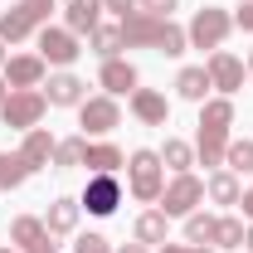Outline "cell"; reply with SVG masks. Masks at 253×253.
<instances>
[{
  "label": "cell",
  "instance_id": "4fadbf2b",
  "mask_svg": "<svg viewBox=\"0 0 253 253\" xmlns=\"http://www.w3.org/2000/svg\"><path fill=\"white\" fill-rule=\"evenodd\" d=\"M44 97H49V107H78L83 97H88V83L78 78V73H49V88H44Z\"/></svg>",
  "mask_w": 253,
  "mask_h": 253
},
{
  "label": "cell",
  "instance_id": "1f68e13d",
  "mask_svg": "<svg viewBox=\"0 0 253 253\" xmlns=\"http://www.w3.org/2000/svg\"><path fill=\"white\" fill-rule=\"evenodd\" d=\"M102 10H112L117 20H126V15H136V0H102Z\"/></svg>",
  "mask_w": 253,
  "mask_h": 253
},
{
  "label": "cell",
  "instance_id": "5bb4252c",
  "mask_svg": "<svg viewBox=\"0 0 253 253\" xmlns=\"http://www.w3.org/2000/svg\"><path fill=\"white\" fill-rule=\"evenodd\" d=\"M102 25V0H63V30L93 34Z\"/></svg>",
  "mask_w": 253,
  "mask_h": 253
},
{
  "label": "cell",
  "instance_id": "d6986e66",
  "mask_svg": "<svg viewBox=\"0 0 253 253\" xmlns=\"http://www.w3.org/2000/svg\"><path fill=\"white\" fill-rule=\"evenodd\" d=\"M239 195H244V190H239V175H234V170H210V180H205V200H214V205H239Z\"/></svg>",
  "mask_w": 253,
  "mask_h": 253
},
{
  "label": "cell",
  "instance_id": "30bf717a",
  "mask_svg": "<svg viewBox=\"0 0 253 253\" xmlns=\"http://www.w3.org/2000/svg\"><path fill=\"white\" fill-rule=\"evenodd\" d=\"M97 83L107 88V97H131L136 83H141V73H136V63H126V59H102Z\"/></svg>",
  "mask_w": 253,
  "mask_h": 253
},
{
  "label": "cell",
  "instance_id": "484cf974",
  "mask_svg": "<svg viewBox=\"0 0 253 253\" xmlns=\"http://www.w3.org/2000/svg\"><path fill=\"white\" fill-rule=\"evenodd\" d=\"M214 224H219V214L190 210V214H185V239H190V244H210V239H214Z\"/></svg>",
  "mask_w": 253,
  "mask_h": 253
},
{
  "label": "cell",
  "instance_id": "6da1fadb",
  "mask_svg": "<svg viewBox=\"0 0 253 253\" xmlns=\"http://www.w3.org/2000/svg\"><path fill=\"white\" fill-rule=\"evenodd\" d=\"M122 25V44L126 49H156V54H166V59H180L190 49L185 30L175 25V20H156V15H126V20H117Z\"/></svg>",
  "mask_w": 253,
  "mask_h": 253
},
{
  "label": "cell",
  "instance_id": "f546056e",
  "mask_svg": "<svg viewBox=\"0 0 253 253\" xmlns=\"http://www.w3.org/2000/svg\"><path fill=\"white\" fill-rule=\"evenodd\" d=\"M73 253H112V249H107V239H102V234H78Z\"/></svg>",
  "mask_w": 253,
  "mask_h": 253
},
{
  "label": "cell",
  "instance_id": "e575fe53",
  "mask_svg": "<svg viewBox=\"0 0 253 253\" xmlns=\"http://www.w3.org/2000/svg\"><path fill=\"white\" fill-rule=\"evenodd\" d=\"M239 210H244V219H253V190H244V195H239Z\"/></svg>",
  "mask_w": 253,
  "mask_h": 253
},
{
  "label": "cell",
  "instance_id": "ab89813d",
  "mask_svg": "<svg viewBox=\"0 0 253 253\" xmlns=\"http://www.w3.org/2000/svg\"><path fill=\"white\" fill-rule=\"evenodd\" d=\"M5 97H10V83H5V78H0V102H5Z\"/></svg>",
  "mask_w": 253,
  "mask_h": 253
},
{
  "label": "cell",
  "instance_id": "f35d334b",
  "mask_svg": "<svg viewBox=\"0 0 253 253\" xmlns=\"http://www.w3.org/2000/svg\"><path fill=\"white\" fill-rule=\"evenodd\" d=\"M5 63H10V49H5V44H0V73H5Z\"/></svg>",
  "mask_w": 253,
  "mask_h": 253
},
{
  "label": "cell",
  "instance_id": "9c48e42d",
  "mask_svg": "<svg viewBox=\"0 0 253 253\" xmlns=\"http://www.w3.org/2000/svg\"><path fill=\"white\" fill-rule=\"evenodd\" d=\"M78 54H83V49H78V34H73V30H59V25H44V30H39V59H44V63L68 68Z\"/></svg>",
  "mask_w": 253,
  "mask_h": 253
},
{
  "label": "cell",
  "instance_id": "d6a6232c",
  "mask_svg": "<svg viewBox=\"0 0 253 253\" xmlns=\"http://www.w3.org/2000/svg\"><path fill=\"white\" fill-rule=\"evenodd\" d=\"M234 25H239L244 34H253V0H244V10L234 15Z\"/></svg>",
  "mask_w": 253,
  "mask_h": 253
},
{
  "label": "cell",
  "instance_id": "8992f818",
  "mask_svg": "<svg viewBox=\"0 0 253 253\" xmlns=\"http://www.w3.org/2000/svg\"><path fill=\"white\" fill-rule=\"evenodd\" d=\"M78 126H83V136L93 141V136H112L117 126H122V107H117V97H83L78 102Z\"/></svg>",
  "mask_w": 253,
  "mask_h": 253
},
{
  "label": "cell",
  "instance_id": "9a60e30c",
  "mask_svg": "<svg viewBox=\"0 0 253 253\" xmlns=\"http://www.w3.org/2000/svg\"><path fill=\"white\" fill-rule=\"evenodd\" d=\"M54 136H49V126H30L25 131V141H20V156L30 161V170H44V166H54Z\"/></svg>",
  "mask_w": 253,
  "mask_h": 253
},
{
  "label": "cell",
  "instance_id": "b9f144b4",
  "mask_svg": "<svg viewBox=\"0 0 253 253\" xmlns=\"http://www.w3.org/2000/svg\"><path fill=\"white\" fill-rule=\"evenodd\" d=\"M249 78H253V49H249Z\"/></svg>",
  "mask_w": 253,
  "mask_h": 253
},
{
  "label": "cell",
  "instance_id": "e0dca14e",
  "mask_svg": "<svg viewBox=\"0 0 253 253\" xmlns=\"http://www.w3.org/2000/svg\"><path fill=\"white\" fill-rule=\"evenodd\" d=\"M83 166H88L93 175H117V170L126 166V156H122V146H117V141H88Z\"/></svg>",
  "mask_w": 253,
  "mask_h": 253
},
{
  "label": "cell",
  "instance_id": "74e56055",
  "mask_svg": "<svg viewBox=\"0 0 253 253\" xmlns=\"http://www.w3.org/2000/svg\"><path fill=\"white\" fill-rule=\"evenodd\" d=\"M244 249L253 253V219H249V229H244Z\"/></svg>",
  "mask_w": 253,
  "mask_h": 253
},
{
  "label": "cell",
  "instance_id": "277c9868",
  "mask_svg": "<svg viewBox=\"0 0 253 253\" xmlns=\"http://www.w3.org/2000/svg\"><path fill=\"white\" fill-rule=\"evenodd\" d=\"M44 112H49V97L39 93V88H10V97L0 102V122L15 126V131L39 126V122H44Z\"/></svg>",
  "mask_w": 253,
  "mask_h": 253
},
{
  "label": "cell",
  "instance_id": "3957f363",
  "mask_svg": "<svg viewBox=\"0 0 253 253\" xmlns=\"http://www.w3.org/2000/svg\"><path fill=\"white\" fill-rule=\"evenodd\" d=\"M229 30H234V15L229 10H219V5H200L195 10V20L185 25V39L190 49H224V39H229Z\"/></svg>",
  "mask_w": 253,
  "mask_h": 253
},
{
  "label": "cell",
  "instance_id": "f1b7e54d",
  "mask_svg": "<svg viewBox=\"0 0 253 253\" xmlns=\"http://www.w3.org/2000/svg\"><path fill=\"white\" fill-rule=\"evenodd\" d=\"M175 5H180V0H136V10H141V15H156V20H170Z\"/></svg>",
  "mask_w": 253,
  "mask_h": 253
},
{
  "label": "cell",
  "instance_id": "8fae6325",
  "mask_svg": "<svg viewBox=\"0 0 253 253\" xmlns=\"http://www.w3.org/2000/svg\"><path fill=\"white\" fill-rule=\"evenodd\" d=\"M126 107H131V117L146 126H166L170 122V102H166V93H156V88H136V93L126 97Z\"/></svg>",
  "mask_w": 253,
  "mask_h": 253
},
{
  "label": "cell",
  "instance_id": "83f0119b",
  "mask_svg": "<svg viewBox=\"0 0 253 253\" xmlns=\"http://www.w3.org/2000/svg\"><path fill=\"white\" fill-rule=\"evenodd\" d=\"M224 170H234V175H253V141H234V136H229Z\"/></svg>",
  "mask_w": 253,
  "mask_h": 253
},
{
  "label": "cell",
  "instance_id": "52a82bcc",
  "mask_svg": "<svg viewBox=\"0 0 253 253\" xmlns=\"http://www.w3.org/2000/svg\"><path fill=\"white\" fill-rule=\"evenodd\" d=\"M205 68H210V83H214V93H219V97H234L239 88H244V78H249V63L234 59L229 49H214Z\"/></svg>",
  "mask_w": 253,
  "mask_h": 253
},
{
  "label": "cell",
  "instance_id": "836d02e7",
  "mask_svg": "<svg viewBox=\"0 0 253 253\" xmlns=\"http://www.w3.org/2000/svg\"><path fill=\"white\" fill-rule=\"evenodd\" d=\"M25 253H59V244H54V239H49V234H44V239H39V244H34V249H25Z\"/></svg>",
  "mask_w": 253,
  "mask_h": 253
},
{
  "label": "cell",
  "instance_id": "d590c367",
  "mask_svg": "<svg viewBox=\"0 0 253 253\" xmlns=\"http://www.w3.org/2000/svg\"><path fill=\"white\" fill-rule=\"evenodd\" d=\"M161 253H195V244H161Z\"/></svg>",
  "mask_w": 253,
  "mask_h": 253
},
{
  "label": "cell",
  "instance_id": "44dd1931",
  "mask_svg": "<svg viewBox=\"0 0 253 253\" xmlns=\"http://www.w3.org/2000/svg\"><path fill=\"white\" fill-rule=\"evenodd\" d=\"M44 234H49L44 219H34V214H15V219H10V249H34Z\"/></svg>",
  "mask_w": 253,
  "mask_h": 253
},
{
  "label": "cell",
  "instance_id": "5b68a950",
  "mask_svg": "<svg viewBox=\"0 0 253 253\" xmlns=\"http://www.w3.org/2000/svg\"><path fill=\"white\" fill-rule=\"evenodd\" d=\"M200 200H205V180L185 170V175H170V180H166L156 210L166 214V219H185L190 210H200Z\"/></svg>",
  "mask_w": 253,
  "mask_h": 253
},
{
  "label": "cell",
  "instance_id": "d4e9b609",
  "mask_svg": "<svg viewBox=\"0 0 253 253\" xmlns=\"http://www.w3.org/2000/svg\"><path fill=\"white\" fill-rule=\"evenodd\" d=\"M83 151H88V136H63L54 146V170H73L83 166Z\"/></svg>",
  "mask_w": 253,
  "mask_h": 253
},
{
  "label": "cell",
  "instance_id": "ba28073f",
  "mask_svg": "<svg viewBox=\"0 0 253 253\" xmlns=\"http://www.w3.org/2000/svg\"><path fill=\"white\" fill-rule=\"evenodd\" d=\"M78 205H83L88 214H97V219L117 214V205H122V180H117V175H88V190H83Z\"/></svg>",
  "mask_w": 253,
  "mask_h": 253
},
{
  "label": "cell",
  "instance_id": "7c38bea8",
  "mask_svg": "<svg viewBox=\"0 0 253 253\" xmlns=\"http://www.w3.org/2000/svg\"><path fill=\"white\" fill-rule=\"evenodd\" d=\"M10 88H39L44 78H49V63L39 59V54H15V59L5 63V73H0Z\"/></svg>",
  "mask_w": 253,
  "mask_h": 253
},
{
  "label": "cell",
  "instance_id": "603a6c76",
  "mask_svg": "<svg viewBox=\"0 0 253 253\" xmlns=\"http://www.w3.org/2000/svg\"><path fill=\"white\" fill-rule=\"evenodd\" d=\"M30 161L20 156V151H0V190H20L25 180H30Z\"/></svg>",
  "mask_w": 253,
  "mask_h": 253
},
{
  "label": "cell",
  "instance_id": "7bdbcfd3",
  "mask_svg": "<svg viewBox=\"0 0 253 253\" xmlns=\"http://www.w3.org/2000/svg\"><path fill=\"white\" fill-rule=\"evenodd\" d=\"M0 253H20V249H0Z\"/></svg>",
  "mask_w": 253,
  "mask_h": 253
},
{
  "label": "cell",
  "instance_id": "4316f807",
  "mask_svg": "<svg viewBox=\"0 0 253 253\" xmlns=\"http://www.w3.org/2000/svg\"><path fill=\"white\" fill-rule=\"evenodd\" d=\"M214 249H244V219H234V214H219L214 224V239H210Z\"/></svg>",
  "mask_w": 253,
  "mask_h": 253
},
{
  "label": "cell",
  "instance_id": "8d00e7d4",
  "mask_svg": "<svg viewBox=\"0 0 253 253\" xmlns=\"http://www.w3.org/2000/svg\"><path fill=\"white\" fill-rule=\"evenodd\" d=\"M117 253H151V249H146V244H122Z\"/></svg>",
  "mask_w": 253,
  "mask_h": 253
},
{
  "label": "cell",
  "instance_id": "7a4b0ae2",
  "mask_svg": "<svg viewBox=\"0 0 253 253\" xmlns=\"http://www.w3.org/2000/svg\"><path fill=\"white\" fill-rule=\"evenodd\" d=\"M126 190H131V200H141V205H156L161 190H166V166H161V151H131L126 156Z\"/></svg>",
  "mask_w": 253,
  "mask_h": 253
},
{
  "label": "cell",
  "instance_id": "cb8c5ba5",
  "mask_svg": "<svg viewBox=\"0 0 253 253\" xmlns=\"http://www.w3.org/2000/svg\"><path fill=\"white\" fill-rule=\"evenodd\" d=\"M88 44H93L97 59H117L126 44H122V25H97L93 34H88Z\"/></svg>",
  "mask_w": 253,
  "mask_h": 253
},
{
  "label": "cell",
  "instance_id": "ac0fdd59",
  "mask_svg": "<svg viewBox=\"0 0 253 253\" xmlns=\"http://www.w3.org/2000/svg\"><path fill=\"white\" fill-rule=\"evenodd\" d=\"M210 88H214V83H210V68H205V63L180 68V78H175V93L185 97V102H205V97H210Z\"/></svg>",
  "mask_w": 253,
  "mask_h": 253
},
{
  "label": "cell",
  "instance_id": "ffe728a7",
  "mask_svg": "<svg viewBox=\"0 0 253 253\" xmlns=\"http://www.w3.org/2000/svg\"><path fill=\"white\" fill-rule=\"evenodd\" d=\"M161 166H166L170 175H185L190 166H195V146L180 141V136H166V146H161Z\"/></svg>",
  "mask_w": 253,
  "mask_h": 253
},
{
  "label": "cell",
  "instance_id": "60d3db41",
  "mask_svg": "<svg viewBox=\"0 0 253 253\" xmlns=\"http://www.w3.org/2000/svg\"><path fill=\"white\" fill-rule=\"evenodd\" d=\"M195 253H214V249H205V244H195Z\"/></svg>",
  "mask_w": 253,
  "mask_h": 253
},
{
  "label": "cell",
  "instance_id": "4dcf8cb0",
  "mask_svg": "<svg viewBox=\"0 0 253 253\" xmlns=\"http://www.w3.org/2000/svg\"><path fill=\"white\" fill-rule=\"evenodd\" d=\"M20 5H30V15L39 20V25H49V10L59 5V0H20Z\"/></svg>",
  "mask_w": 253,
  "mask_h": 253
},
{
  "label": "cell",
  "instance_id": "7402d4cb",
  "mask_svg": "<svg viewBox=\"0 0 253 253\" xmlns=\"http://www.w3.org/2000/svg\"><path fill=\"white\" fill-rule=\"evenodd\" d=\"M166 214H161V210H146V214H136V224H131V239H136V244H146V249H151V244H166Z\"/></svg>",
  "mask_w": 253,
  "mask_h": 253
},
{
  "label": "cell",
  "instance_id": "2e32d148",
  "mask_svg": "<svg viewBox=\"0 0 253 253\" xmlns=\"http://www.w3.org/2000/svg\"><path fill=\"white\" fill-rule=\"evenodd\" d=\"M78 214H83V205H78V200H68V195H59V200L49 205V214H44L49 239H68V234L78 229Z\"/></svg>",
  "mask_w": 253,
  "mask_h": 253
},
{
  "label": "cell",
  "instance_id": "ee69618b",
  "mask_svg": "<svg viewBox=\"0 0 253 253\" xmlns=\"http://www.w3.org/2000/svg\"><path fill=\"white\" fill-rule=\"evenodd\" d=\"M239 5H244V0H239Z\"/></svg>",
  "mask_w": 253,
  "mask_h": 253
}]
</instances>
